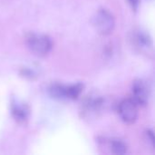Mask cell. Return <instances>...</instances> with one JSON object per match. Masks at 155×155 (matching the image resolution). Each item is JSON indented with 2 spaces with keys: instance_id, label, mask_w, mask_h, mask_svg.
Here are the masks:
<instances>
[{
  "instance_id": "52a82bcc",
  "label": "cell",
  "mask_w": 155,
  "mask_h": 155,
  "mask_svg": "<svg viewBox=\"0 0 155 155\" xmlns=\"http://www.w3.org/2000/svg\"><path fill=\"white\" fill-rule=\"evenodd\" d=\"M12 113H13L14 117L17 121H20V122L25 121L28 115V110L26 109L25 105L14 104L12 108Z\"/></svg>"
},
{
  "instance_id": "9c48e42d",
  "label": "cell",
  "mask_w": 155,
  "mask_h": 155,
  "mask_svg": "<svg viewBox=\"0 0 155 155\" xmlns=\"http://www.w3.org/2000/svg\"><path fill=\"white\" fill-rule=\"evenodd\" d=\"M129 4L132 5V7L134 9H136L138 7V5H139V0H128Z\"/></svg>"
},
{
  "instance_id": "6da1fadb",
  "label": "cell",
  "mask_w": 155,
  "mask_h": 155,
  "mask_svg": "<svg viewBox=\"0 0 155 155\" xmlns=\"http://www.w3.org/2000/svg\"><path fill=\"white\" fill-rule=\"evenodd\" d=\"M26 44L30 51L38 56L46 55L53 47L51 38L45 35L31 34L26 38Z\"/></svg>"
},
{
  "instance_id": "3957f363",
  "label": "cell",
  "mask_w": 155,
  "mask_h": 155,
  "mask_svg": "<svg viewBox=\"0 0 155 155\" xmlns=\"http://www.w3.org/2000/svg\"><path fill=\"white\" fill-rule=\"evenodd\" d=\"M118 113L124 123L133 124L138 117V105L133 99H125L120 103Z\"/></svg>"
},
{
  "instance_id": "5b68a950",
  "label": "cell",
  "mask_w": 155,
  "mask_h": 155,
  "mask_svg": "<svg viewBox=\"0 0 155 155\" xmlns=\"http://www.w3.org/2000/svg\"><path fill=\"white\" fill-rule=\"evenodd\" d=\"M133 100L134 103L139 106V105H145L147 104L149 101V96H150V91L149 87L146 85V84L141 80L136 81L133 84Z\"/></svg>"
},
{
  "instance_id": "7a4b0ae2",
  "label": "cell",
  "mask_w": 155,
  "mask_h": 155,
  "mask_svg": "<svg viewBox=\"0 0 155 155\" xmlns=\"http://www.w3.org/2000/svg\"><path fill=\"white\" fill-rule=\"evenodd\" d=\"M92 22L96 31L103 35L111 34L115 25L114 15L104 8H101L95 12Z\"/></svg>"
},
{
  "instance_id": "277c9868",
  "label": "cell",
  "mask_w": 155,
  "mask_h": 155,
  "mask_svg": "<svg viewBox=\"0 0 155 155\" xmlns=\"http://www.w3.org/2000/svg\"><path fill=\"white\" fill-rule=\"evenodd\" d=\"M83 86L81 84L74 85H61L54 84L50 92L54 97L58 98H66V99H76L81 94Z\"/></svg>"
},
{
  "instance_id": "8992f818",
  "label": "cell",
  "mask_w": 155,
  "mask_h": 155,
  "mask_svg": "<svg viewBox=\"0 0 155 155\" xmlns=\"http://www.w3.org/2000/svg\"><path fill=\"white\" fill-rule=\"evenodd\" d=\"M134 41L135 42L136 46L141 51H148L149 49H152V41L151 38L143 32L140 31L137 34H135L134 37Z\"/></svg>"
},
{
  "instance_id": "ba28073f",
  "label": "cell",
  "mask_w": 155,
  "mask_h": 155,
  "mask_svg": "<svg viewBox=\"0 0 155 155\" xmlns=\"http://www.w3.org/2000/svg\"><path fill=\"white\" fill-rule=\"evenodd\" d=\"M110 149L115 154H124L127 151L126 144L121 140H113L110 142Z\"/></svg>"
}]
</instances>
